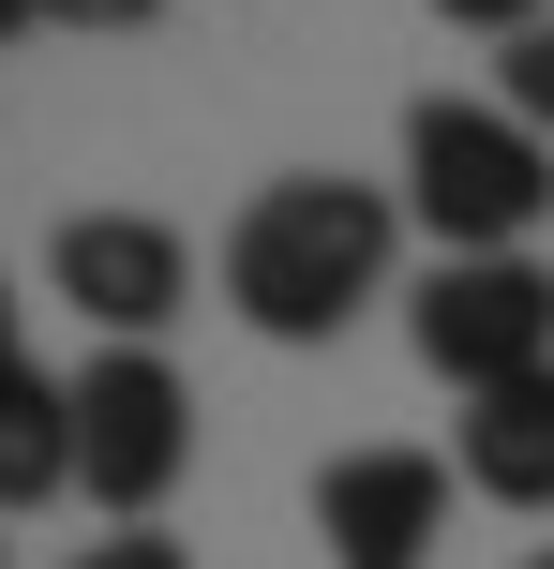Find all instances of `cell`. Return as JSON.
Instances as JSON below:
<instances>
[{"label": "cell", "mask_w": 554, "mask_h": 569, "mask_svg": "<svg viewBox=\"0 0 554 569\" xmlns=\"http://www.w3.org/2000/svg\"><path fill=\"white\" fill-rule=\"evenodd\" d=\"M46 284H60V300H75L105 345H150L180 300H195V240H180V226H150V210H60Z\"/></svg>", "instance_id": "5"}, {"label": "cell", "mask_w": 554, "mask_h": 569, "mask_svg": "<svg viewBox=\"0 0 554 569\" xmlns=\"http://www.w3.org/2000/svg\"><path fill=\"white\" fill-rule=\"evenodd\" d=\"M465 495H495V510H554V375H510V390L465 405Z\"/></svg>", "instance_id": "7"}, {"label": "cell", "mask_w": 554, "mask_h": 569, "mask_svg": "<svg viewBox=\"0 0 554 569\" xmlns=\"http://www.w3.org/2000/svg\"><path fill=\"white\" fill-rule=\"evenodd\" d=\"M525 569H554V555H525Z\"/></svg>", "instance_id": "15"}, {"label": "cell", "mask_w": 554, "mask_h": 569, "mask_svg": "<svg viewBox=\"0 0 554 569\" xmlns=\"http://www.w3.org/2000/svg\"><path fill=\"white\" fill-rule=\"evenodd\" d=\"M75 495V375H0V510Z\"/></svg>", "instance_id": "8"}, {"label": "cell", "mask_w": 554, "mask_h": 569, "mask_svg": "<svg viewBox=\"0 0 554 569\" xmlns=\"http://www.w3.org/2000/svg\"><path fill=\"white\" fill-rule=\"evenodd\" d=\"M315 540H330V569H435L450 465L435 450H345V465H315Z\"/></svg>", "instance_id": "6"}, {"label": "cell", "mask_w": 554, "mask_h": 569, "mask_svg": "<svg viewBox=\"0 0 554 569\" xmlns=\"http://www.w3.org/2000/svg\"><path fill=\"white\" fill-rule=\"evenodd\" d=\"M405 345L420 375H450V390H510V375H554V270L540 256H435L405 300Z\"/></svg>", "instance_id": "3"}, {"label": "cell", "mask_w": 554, "mask_h": 569, "mask_svg": "<svg viewBox=\"0 0 554 569\" xmlns=\"http://www.w3.org/2000/svg\"><path fill=\"white\" fill-rule=\"evenodd\" d=\"M495 76H510V120H525V136L554 150V16H540V30H525V46H510V60H495Z\"/></svg>", "instance_id": "9"}, {"label": "cell", "mask_w": 554, "mask_h": 569, "mask_svg": "<svg viewBox=\"0 0 554 569\" xmlns=\"http://www.w3.org/2000/svg\"><path fill=\"white\" fill-rule=\"evenodd\" d=\"M390 240H405V210L375 196V180H255L225 226V315L255 345H330L360 300H390Z\"/></svg>", "instance_id": "1"}, {"label": "cell", "mask_w": 554, "mask_h": 569, "mask_svg": "<svg viewBox=\"0 0 554 569\" xmlns=\"http://www.w3.org/2000/svg\"><path fill=\"white\" fill-rule=\"evenodd\" d=\"M180 465H195V390H180V360L165 345H105V360L75 375V480H90V510L150 525L180 495Z\"/></svg>", "instance_id": "4"}, {"label": "cell", "mask_w": 554, "mask_h": 569, "mask_svg": "<svg viewBox=\"0 0 554 569\" xmlns=\"http://www.w3.org/2000/svg\"><path fill=\"white\" fill-rule=\"evenodd\" d=\"M0 375H30V345H16V284H0Z\"/></svg>", "instance_id": "13"}, {"label": "cell", "mask_w": 554, "mask_h": 569, "mask_svg": "<svg viewBox=\"0 0 554 569\" xmlns=\"http://www.w3.org/2000/svg\"><path fill=\"white\" fill-rule=\"evenodd\" d=\"M16 30H46V0H0V46H16Z\"/></svg>", "instance_id": "14"}, {"label": "cell", "mask_w": 554, "mask_h": 569, "mask_svg": "<svg viewBox=\"0 0 554 569\" xmlns=\"http://www.w3.org/2000/svg\"><path fill=\"white\" fill-rule=\"evenodd\" d=\"M435 16H450V30H495V46H525V30L554 16V0H435Z\"/></svg>", "instance_id": "11"}, {"label": "cell", "mask_w": 554, "mask_h": 569, "mask_svg": "<svg viewBox=\"0 0 554 569\" xmlns=\"http://www.w3.org/2000/svg\"><path fill=\"white\" fill-rule=\"evenodd\" d=\"M60 569H195V555H180V540H150V525H120V540H75Z\"/></svg>", "instance_id": "10"}, {"label": "cell", "mask_w": 554, "mask_h": 569, "mask_svg": "<svg viewBox=\"0 0 554 569\" xmlns=\"http://www.w3.org/2000/svg\"><path fill=\"white\" fill-rule=\"evenodd\" d=\"M405 210L435 226V256H525L540 210H554V150L510 106L420 90V106H405Z\"/></svg>", "instance_id": "2"}, {"label": "cell", "mask_w": 554, "mask_h": 569, "mask_svg": "<svg viewBox=\"0 0 554 569\" xmlns=\"http://www.w3.org/2000/svg\"><path fill=\"white\" fill-rule=\"evenodd\" d=\"M46 16H60V30H150L165 0H46Z\"/></svg>", "instance_id": "12"}]
</instances>
